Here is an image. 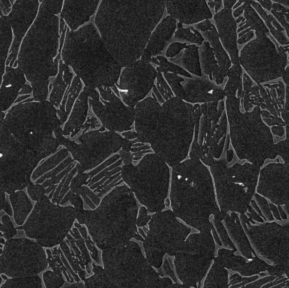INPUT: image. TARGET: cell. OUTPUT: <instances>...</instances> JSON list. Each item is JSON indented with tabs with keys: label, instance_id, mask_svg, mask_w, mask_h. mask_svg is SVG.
Here are the masks:
<instances>
[{
	"label": "cell",
	"instance_id": "cell-40",
	"mask_svg": "<svg viewBox=\"0 0 289 288\" xmlns=\"http://www.w3.org/2000/svg\"><path fill=\"white\" fill-rule=\"evenodd\" d=\"M283 82L286 85H289V65L285 68V71L281 76Z\"/></svg>",
	"mask_w": 289,
	"mask_h": 288
},
{
	"label": "cell",
	"instance_id": "cell-2",
	"mask_svg": "<svg viewBox=\"0 0 289 288\" xmlns=\"http://www.w3.org/2000/svg\"><path fill=\"white\" fill-rule=\"evenodd\" d=\"M197 105L193 107L176 96L161 105L149 144L153 152L170 168L181 162L187 154Z\"/></svg>",
	"mask_w": 289,
	"mask_h": 288
},
{
	"label": "cell",
	"instance_id": "cell-41",
	"mask_svg": "<svg viewBox=\"0 0 289 288\" xmlns=\"http://www.w3.org/2000/svg\"><path fill=\"white\" fill-rule=\"evenodd\" d=\"M223 8L226 9H232V8L234 6L237 1L236 0H224L222 1Z\"/></svg>",
	"mask_w": 289,
	"mask_h": 288
},
{
	"label": "cell",
	"instance_id": "cell-16",
	"mask_svg": "<svg viewBox=\"0 0 289 288\" xmlns=\"http://www.w3.org/2000/svg\"><path fill=\"white\" fill-rule=\"evenodd\" d=\"M9 198L13 210L15 222L18 226L23 225L27 216L34 208L31 198L22 190L10 194Z\"/></svg>",
	"mask_w": 289,
	"mask_h": 288
},
{
	"label": "cell",
	"instance_id": "cell-21",
	"mask_svg": "<svg viewBox=\"0 0 289 288\" xmlns=\"http://www.w3.org/2000/svg\"><path fill=\"white\" fill-rule=\"evenodd\" d=\"M155 81V84L154 85L152 90L159 102L163 103L166 100L174 96L171 89L162 73H157Z\"/></svg>",
	"mask_w": 289,
	"mask_h": 288
},
{
	"label": "cell",
	"instance_id": "cell-22",
	"mask_svg": "<svg viewBox=\"0 0 289 288\" xmlns=\"http://www.w3.org/2000/svg\"><path fill=\"white\" fill-rule=\"evenodd\" d=\"M69 233L74 237L75 244L78 247L82 253L86 271L89 274L91 273V261L83 238L76 227H74V228L71 229Z\"/></svg>",
	"mask_w": 289,
	"mask_h": 288
},
{
	"label": "cell",
	"instance_id": "cell-19",
	"mask_svg": "<svg viewBox=\"0 0 289 288\" xmlns=\"http://www.w3.org/2000/svg\"><path fill=\"white\" fill-rule=\"evenodd\" d=\"M204 39L200 33L193 26L178 28L174 33L172 40L175 41H187L201 45Z\"/></svg>",
	"mask_w": 289,
	"mask_h": 288
},
{
	"label": "cell",
	"instance_id": "cell-14",
	"mask_svg": "<svg viewBox=\"0 0 289 288\" xmlns=\"http://www.w3.org/2000/svg\"><path fill=\"white\" fill-rule=\"evenodd\" d=\"M177 28V20L167 15L163 18L152 32L141 59L150 62L152 57L161 55L172 40Z\"/></svg>",
	"mask_w": 289,
	"mask_h": 288
},
{
	"label": "cell",
	"instance_id": "cell-28",
	"mask_svg": "<svg viewBox=\"0 0 289 288\" xmlns=\"http://www.w3.org/2000/svg\"><path fill=\"white\" fill-rule=\"evenodd\" d=\"M27 192L31 199L36 202L46 195V188L40 183L31 181L27 186Z\"/></svg>",
	"mask_w": 289,
	"mask_h": 288
},
{
	"label": "cell",
	"instance_id": "cell-39",
	"mask_svg": "<svg viewBox=\"0 0 289 288\" xmlns=\"http://www.w3.org/2000/svg\"><path fill=\"white\" fill-rule=\"evenodd\" d=\"M260 6L263 7V9L269 12L271 11L272 6V2L270 0H260L256 1Z\"/></svg>",
	"mask_w": 289,
	"mask_h": 288
},
{
	"label": "cell",
	"instance_id": "cell-30",
	"mask_svg": "<svg viewBox=\"0 0 289 288\" xmlns=\"http://www.w3.org/2000/svg\"><path fill=\"white\" fill-rule=\"evenodd\" d=\"M89 175L86 172H77L76 174L71 179L70 189L75 192L81 187L88 183Z\"/></svg>",
	"mask_w": 289,
	"mask_h": 288
},
{
	"label": "cell",
	"instance_id": "cell-42",
	"mask_svg": "<svg viewBox=\"0 0 289 288\" xmlns=\"http://www.w3.org/2000/svg\"><path fill=\"white\" fill-rule=\"evenodd\" d=\"M6 192L0 189V210L1 211L2 210L3 205L4 204V202L6 199Z\"/></svg>",
	"mask_w": 289,
	"mask_h": 288
},
{
	"label": "cell",
	"instance_id": "cell-10",
	"mask_svg": "<svg viewBox=\"0 0 289 288\" xmlns=\"http://www.w3.org/2000/svg\"><path fill=\"white\" fill-rule=\"evenodd\" d=\"M157 73L150 62L142 59L124 67L116 84L123 102L134 108L145 98L153 88Z\"/></svg>",
	"mask_w": 289,
	"mask_h": 288
},
{
	"label": "cell",
	"instance_id": "cell-1",
	"mask_svg": "<svg viewBox=\"0 0 289 288\" xmlns=\"http://www.w3.org/2000/svg\"><path fill=\"white\" fill-rule=\"evenodd\" d=\"M166 0H104L96 24L106 47L122 67L140 58L161 20Z\"/></svg>",
	"mask_w": 289,
	"mask_h": 288
},
{
	"label": "cell",
	"instance_id": "cell-24",
	"mask_svg": "<svg viewBox=\"0 0 289 288\" xmlns=\"http://www.w3.org/2000/svg\"><path fill=\"white\" fill-rule=\"evenodd\" d=\"M0 237H4L5 240H9L15 237L18 234V230L15 227L10 216L6 213L0 216Z\"/></svg>",
	"mask_w": 289,
	"mask_h": 288
},
{
	"label": "cell",
	"instance_id": "cell-4",
	"mask_svg": "<svg viewBox=\"0 0 289 288\" xmlns=\"http://www.w3.org/2000/svg\"><path fill=\"white\" fill-rule=\"evenodd\" d=\"M75 219L73 206L54 204L45 195L36 202L24 224L16 228L42 247L51 248L65 239Z\"/></svg>",
	"mask_w": 289,
	"mask_h": 288
},
{
	"label": "cell",
	"instance_id": "cell-15",
	"mask_svg": "<svg viewBox=\"0 0 289 288\" xmlns=\"http://www.w3.org/2000/svg\"><path fill=\"white\" fill-rule=\"evenodd\" d=\"M168 60L179 65L190 74L197 77L202 76L199 47L196 44L187 45L178 55L169 58Z\"/></svg>",
	"mask_w": 289,
	"mask_h": 288
},
{
	"label": "cell",
	"instance_id": "cell-9",
	"mask_svg": "<svg viewBox=\"0 0 289 288\" xmlns=\"http://www.w3.org/2000/svg\"><path fill=\"white\" fill-rule=\"evenodd\" d=\"M110 87L90 88L88 95L92 110L107 130L124 133L133 125L134 108L126 105Z\"/></svg>",
	"mask_w": 289,
	"mask_h": 288
},
{
	"label": "cell",
	"instance_id": "cell-45",
	"mask_svg": "<svg viewBox=\"0 0 289 288\" xmlns=\"http://www.w3.org/2000/svg\"><path fill=\"white\" fill-rule=\"evenodd\" d=\"M5 238L3 237H0V244L2 245H4L5 244L6 241L5 240Z\"/></svg>",
	"mask_w": 289,
	"mask_h": 288
},
{
	"label": "cell",
	"instance_id": "cell-18",
	"mask_svg": "<svg viewBox=\"0 0 289 288\" xmlns=\"http://www.w3.org/2000/svg\"><path fill=\"white\" fill-rule=\"evenodd\" d=\"M150 62L158 65L156 68L158 72L171 73L188 78L193 77L187 71L179 65L170 62L163 56L159 55L155 57H152L150 59Z\"/></svg>",
	"mask_w": 289,
	"mask_h": 288
},
{
	"label": "cell",
	"instance_id": "cell-25",
	"mask_svg": "<svg viewBox=\"0 0 289 288\" xmlns=\"http://www.w3.org/2000/svg\"><path fill=\"white\" fill-rule=\"evenodd\" d=\"M42 275L45 288H61L65 282L63 274L53 270H47L42 273Z\"/></svg>",
	"mask_w": 289,
	"mask_h": 288
},
{
	"label": "cell",
	"instance_id": "cell-29",
	"mask_svg": "<svg viewBox=\"0 0 289 288\" xmlns=\"http://www.w3.org/2000/svg\"><path fill=\"white\" fill-rule=\"evenodd\" d=\"M76 210L84 209V203L82 196L71 190L65 195L59 205H63L68 201Z\"/></svg>",
	"mask_w": 289,
	"mask_h": 288
},
{
	"label": "cell",
	"instance_id": "cell-11",
	"mask_svg": "<svg viewBox=\"0 0 289 288\" xmlns=\"http://www.w3.org/2000/svg\"><path fill=\"white\" fill-rule=\"evenodd\" d=\"M161 105L154 97H146L134 107V129L137 140L148 144L158 122Z\"/></svg>",
	"mask_w": 289,
	"mask_h": 288
},
{
	"label": "cell",
	"instance_id": "cell-38",
	"mask_svg": "<svg viewBox=\"0 0 289 288\" xmlns=\"http://www.w3.org/2000/svg\"><path fill=\"white\" fill-rule=\"evenodd\" d=\"M62 288H85L84 283L82 282H75V283H71L69 284V282H65Z\"/></svg>",
	"mask_w": 289,
	"mask_h": 288
},
{
	"label": "cell",
	"instance_id": "cell-46",
	"mask_svg": "<svg viewBox=\"0 0 289 288\" xmlns=\"http://www.w3.org/2000/svg\"><path fill=\"white\" fill-rule=\"evenodd\" d=\"M2 279H3L2 278V277H0V284H1V282H2Z\"/></svg>",
	"mask_w": 289,
	"mask_h": 288
},
{
	"label": "cell",
	"instance_id": "cell-31",
	"mask_svg": "<svg viewBox=\"0 0 289 288\" xmlns=\"http://www.w3.org/2000/svg\"><path fill=\"white\" fill-rule=\"evenodd\" d=\"M187 45L186 42L174 41L170 43L165 52L166 57L172 58L178 55Z\"/></svg>",
	"mask_w": 289,
	"mask_h": 288
},
{
	"label": "cell",
	"instance_id": "cell-32",
	"mask_svg": "<svg viewBox=\"0 0 289 288\" xmlns=\"http://www.w3.org/2000/svg\"><path fill=\"white\" fill-rule=\"evenodd\" d=\"M45 252L47 254V260L49 267L52 269V270L59 274H63L59 267H58L56 260L52 254L51 249L49 248H47L45 250Z\"/></svg>",
	"mask_w": 289,
	"mask_h": 288
},
{
	"label": "cell",
	"instance_id": "cell-7",
	"mask_svg": "<svg viewBox=\"0 0 289 288\" xmlns=\"http://www.w3.org/2000/svg\"><path fill=\"white\" fill-rule=\"evenodd\" d=\"M123 139L118 133L99 129L82 133L79 137L80 144L65 137L61 145L67 149L86 172L118 152Z\"/></svg>",
	"mask_w": 289,
	"mask_h": 288
},
{
	"label": "cell",
	"instance_id": "cell-35",
	"mask_svg": "<svg viewBox=\"0 0 289 288\" xmlns=\"http://www.w3.org/2000/svg\"><path fill=\"white\" fill-rule=\"evenodd\" d=\"M86 210H75V219L77 222L81 225H84L85 223V216Z\"/></svg>",
	"mask_w": 289,
	"mask_h": 288
},
{
	"label": "cell",
	"instance_id": "cell-5",
	"mask_svg": "<svg viewBox=\"0 0 289 288\" xmlns=\"http://www.w3.org/2000/svg\"><path fill=\"white\" fill-rule=\"evenodd\" d=\"M0 189L7 194L22 190L32 181L41 159L0 124Z\"/></svg>",
	"mask_w": 289,
	"mask_h": 288
},
{
	"label": "cell",
	"instance_id": "cell-13",
	"mask_svg": "<svg viewBox=\"0 0 289 288\" xmlns=\"http://www.w3.org/2000/svg\"><path fill=\"white\" fill-rule=\"evenodd\" d=\"M214 15L213 19L217 26L219 38L225 50L231 57L233 65L239 64L237 46V23L232 9H221Z\"/></svg>",
	"mask_w": 289,
	"mask_h": 288
},
{
	"label": "cell",
	"instance_id": "cell-3",
	"mask_svg": "<svg viewBox=\"0 0 289 288\" xmlns=\"http://www.w3.org/2000/svg\"><path fill=\"white\" fill-rule=\"evenodd\" d=\"M36 104L34 110L8 113L0 124L4 125L20 143L35 152L42 160L54 153L59 145L54 135L61 125L55 109Z\"/></svg>",
	"mask_w": 289,
	"mask_h": 288
},
{
	"label": "cell",
	"instance_id": "cell-23",
	"mask_svg": "<svg viewBox=\"0 0 289 288\" xmlns=\"http://www.w3.org/2000/svg\"><path fill=\"white\" fill-rule=\"evenodd\" d=\"M271 12L280 22L289 36V7L272 1Z\"/></svg>",
	"mask_w": 289,
	"mask_h": 288
},
{
	"label": "cell",
	"instance_id": "cell-6",
	"mask_svg": "<svg viewBox=\"0 0 289 288\" xmlns=\"http://www.w3.org/2000/svg\"><path fill=\"white\" fill-rule=\"evenodd\" d=\"M170 167L155 153L145 154L136 165L124 164L121 176L142 198H160L167 192Z\"/></svg>",
	"mask_w": 289,
	"mask_h": 288
},
{
	"label": "cell",
	"instance_id": "cell-44",
	"mask_svg": "<svg viewBox=\"0 0 289 288\" xmlns=\"http://www.w3.org/2000/svg\"><path fill=\"white\" fill-rule=\"evenodd\" d=\"M0 274H1L0 276L2 277V278L3 279V280H6L8 278L7 277L8 276L6 275V274H5L4 273L3 274L0 273Z\"/></svg>",
	"mask_w": 289,
	"mask_h": 288
},
{
	"label": "cell",
	"instance_id": "cell-8",
	"mask_svg": "<svg viewBox=\"0 0 289 288\" xmlns=\"http://www.w3.org/2000/svg\"><path fill=\"white\" fill-rule=\"evenodd\" d=\"M28 237L6 240L0 254V273L10 277L38 275L48 266L43 247Z\"/></svg>",
	"mask_w": 289,
	"mask_h": 288
},
{
	"label": "cell",
	"instance_id": "cell-27",
	"mask_svg": "<svg viewBox=\"0 0 289 288\" xmlns=\"http://www.w3.org/2000/svg\"><path fill=\"white\" fill-rule=\"evenodd\" d=\"M73 225L75 227H76L78 229L81 236L83 238L86 247L90 251V254L91 257L96 262H97L96 259L97 250L93 242L92 241L90 236L88 234L86 227L85 226H83L84 225H81L78 222H74Z\"/></svg>",
	"mask_w": 289,
	"mask_h": 288
},
{
	"label": "cell",
	"instance_id": "cell-26",
	"mask_svg": "<svg viewBox=\"0 0 289 288\" xmlns=\"http://www.w3.org/2000/svg\"><path fill=\"white\" fill-rule=\"evenodd\" d=\"M163 76L175 96L182 99L183 89L181 82L183 77L171 73H163Z\"/></svg>",
	"mask_w": 289,
	"mask_h": 288
},
{
	"label": "cell",
	"instance_id": "cell-36",
	"mask_svg": "<svg viewBox=\"0 0 289 288\" xmlns=\"http://www.w3.org/2000/svg\"><path fill=\"white\" fill-rule=\"evenodd\" d=\"M2 210H3L7 214L9 215L10 216H12L14 215L13 210L12 207V205L11 204L9 198L8 199V196L6 197V199Z\"/></svg>",
	"mask_w": 289,
	"mask_h": 288
},
{
	"label": "cell",
	"instance_id": "cell-33",
	"mask_svg": "<svg viewBox=\"0 0 289 288\" xmlns=\"http://www.w3.org/2000/svg\"><path fill=\"white\" fill-rule=\"evenodd\" d=\"M58 253L60 255V257L63 262L65 266L68 270V271L70 272V273L72 275V277H73L74 281L75 282H80L81 281V279L79 277L78 275L72 269V268L71 265H70L69 263L68 262V260H67L66 258L64 256L62 250H61L59 246L58 247Z\"/></svg>",
	"mask_w": 289,
	"mask_h": 288
},
{
	"label": "cell",
	"instance_id": "cell-12",
	"mask_svg": "<svg viewBox=\"0 0 289 288\" xmlns=\"http://www.w3.org/2000/svg\"><path fill=\"white\" fill-rule=\"evenodd\" d=\"M165 9L168 15L185 24H192L213 18L206 1L166 0Z\"/></svg>",
	"mask_w": 289,
	"mask_h": 288
},
{
	"label": "cell",
	"instance_id": "cell-17",
	"mask_svg": "<svg viewBox=\"0 0 289 288\" xmlns=\"http://www.w3.org/2000/svg\"><path fill=\"white\" fill-rule=\"evenodd\" d=\"M43 287L42 280L38 275L11 277L0 286V288Z\"/></svg>",
	"mask_w": 289,
	"mask_h": 288
},
{
	"label": "cell",
	"instance_id": "cell-34",
	"mask_svg": "<svg viewBox=\"0 0 289 288\" xmlns=\"http://www.w3.org/2000/svg\"><path fill=\"white\" fill-rule=\"evenodd\" d=\"M118 153L124 164L132 163L133 155L131 152H126L120 149L118 152Z\"/></svg>",
	"mask_w": 289,
	"mask_h": 288
},
{
	"label": "cell",
	"instance_id": "cell-20",
	"mask_svg": "<svg viewBox=\"0 0 289 288\" xmlns=\"http://www.w3.org/2000/svg\"><path fill=\"white\" fill-rule=\"evenodd\" d=\"M59 247L73 271L78 275L81 281H84L86 277V271L81 267L79 260L66 239L59 244Z\"/></svg>",
	"mask_w": 289,
	"mask_h": 288
},
{
	"label": "cell",
	"instance_id": "cell-43",
	"mask_svg": "<svg viewBox=\"0 0 289 288\" xmlns=\"http://www.w3.org/2000/svg\"><path fill=\"white\" fill-rule=\"evenodd\" d=\"M272 1L279 3L286 7H289V0H273Z\"/></svg>",
	"mask_w": 289,
	"mask_h": 288
},
{
	"label": "cell",
	"instance_id": "cell-37",
	"mask_svg": "<svg viewBox=\"0 0 289 288\" xmlns=\"http://www.w3.org/2000/svg\"><path fill=\"white\" fill-rule=\"evenodd\" d=\"M132 147V142L128 139L123 137L121 150L126 152H131Z\"/></svg>",
	"mask_w": 289,
	"mask_h": 288
}]
</instances>
